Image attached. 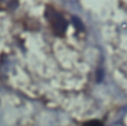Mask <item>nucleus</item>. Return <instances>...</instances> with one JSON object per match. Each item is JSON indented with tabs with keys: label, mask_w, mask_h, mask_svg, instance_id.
Masks as SVG:
<instances>
[{
	"label": "nucleus",
	"mask_w": 127,
	"mask_h": 126,
	"mask_svg": "<svg viewBox=\"0 0 127 126\" xmlns=\"http://www.w3.org/2000/svg\"><path fill=\"white\" fill-rule=\"evenodd\" d=\"M73 25L77 28V29H83V25H82V23L80 22V20L79 19H77V18H75V17H73Z\"/></svg>",
	"instance_id": "nucleus-2"
},
{
	"label": "nucleus",
	"mask_w": 127,
	"mask_h": 126,
	"mask_svg": "<svg viewBox=\"0 0 127 126\" xmlns=\"http://www.w3.org/2000/svg\"><path fill=\"white\" fill-rule=\"evenodd\" d=\"M47 17L49 18L55 32L58 35H64L66 30V27H67V23L64 20V18L62 17L56 11H48Z\"/></svg>",
	"instance_id": "nucleus-1"
},
{
	"label": "nucleus",
	"mask_w": 127,
	"mask_h": 126,
	"mask_svg": "<svg viewBox=\"0 0 127 126\" xmlns=\"http://www.w3.org/2000/svg\"><path fill=\"white\" fill-rule=\"evenodd\" d=\"M85 126H101V124H100V122H98V121H90V122H88Z\"/></svg>",
	"instance_id": "nucleus-3"
}]
</instances>
